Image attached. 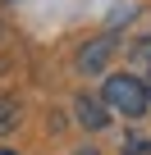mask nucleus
I'll use <instances>...</instances> for the list:
<instances>
[{"label": "nucleus", "instance_id": "f257e3e1", "mask_svg": "<svg viewBox=\"0 0 151 155\" xmlns=\"http://www.w3.org/2000/svg\"><path fill=\"white\" fill-rule=\"evenodd\" d=\"M101 101L110 105V114H124V119H142L151 110V91H146V78L137 73H110L101 82Z\"/></svg>", "mask_w": 151, "mask_h": 155}, {"label": "nucleus", "instance_id": "f03ea898", "mask_svg": "<svg viewBox=\"0 0 151 155\" xmlns=\"http://www.w3.org/2000/svg\"><path fill=\"white\" fill-rule=\"evenodd\" d=\"M73 119H78L87 132H101V128H110V105L101 96L83 91V96H73Z\"/></svg>", "mask_w": 151, "mask_h": 155}, {"label": "nucleus", "instance_id": "7ed1b4c3", "mask_svg": "<svg viewBox=\"0 0 151 155\" xmlns=\"http://www.w3.org/2000/svg\"><path fill=\"white\" fill-rule=\"evenodd\" d=\"M110 55H115V37L110 32H101V37H92V41H83V50H78V73H101L105 64H110Z\"/></svg>", "mask_w": 151, "mask_h": 155}, {"label": "nucleus", "instance_id": "20e7f679", "mask_svg": "<svg viewBox=\"0 0 151 155\" xmlns=\"http://www.w3.org/2000/svg\"><path fill=\"white\" fill-rule=\"evenodd\" d=\"M19 119H23L19 101H14V96H0V137H5V132H14V128H19Z\"/></svg>", "mask_w": 151, "mask_h": 155}, {"label": "nucleus", "instance_id": "39448f33", "mask_svg": "<svg viewBox=\"0 0 151 155\" xmlns=\"http://www.w3.org/2000/svg\"><path fill=\"white\" fill-rule=\"evenodd\" d=\"M73 155H101L96 146H78V150H73Z\"/></svg>", "mask_w": 151, "mask_h": 155}, {"label": "nucleus", "instance_id": "423d86ee", "mask_svg": "<svg viewBox=\"0 0 151 155\" xmlns=\"http://www.w3.org/2000/svg\"><path fill=\"white\" fill-rule=\"evenodd\" d=\"M0 155H19V150H14V146H0Z\"/></svg>", "mask_w": 151, "mask_h": 155}, {"label": "nucleus", "instance_id": "0eeeda50", "mask_svg": "<svg viewBox=\"0 0 151 155\" xmlns=\"http://www.w3.org/2000/svg\"><path fill=\"white\" fill-rule=\"evenodd\" d=\"M146 91H151V68H146Z\"/></svg>", "mask_w": 151, "mask_h": 155}]
</instances>
